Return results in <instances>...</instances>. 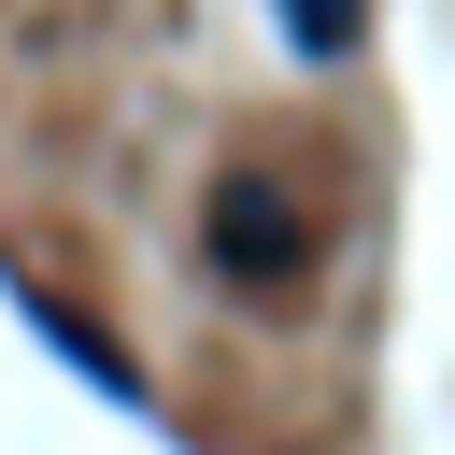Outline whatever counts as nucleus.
Wrapping results in <instances>:
<instances>
[{"label":"nucleus","mask_w":455,"mask_h":455,"mask_svg":"<svg viewBox=\"0 0 455 455\" xmlns=\"http://www.w3.org/2000/svg\"><path fill=\"white\" fill-rule=\"evenodd\" d=\"M213 256H228V270H242V284H284V270H299V256H313V242H299V213H284V199H270V185H256V171H242V185H228V199H213Z\"/></svg>","instance_id":"obj_1"},{"label":"nucleus","mask_w":455,"mask_h":455,"mask_svg":"<svg viewBox=\"0 0 455 455\" xmlns=\"http://www.w3.org/2000/svg\"><path fill=\"white\" fill-rule=\"evenodd\" d=\"M28 327H43V341H57L71 370H85V384H114V398H142V370H128V355H114V341H100V327H85L71 299H28Z\"/></svg>","instance_id":"obj_2"},{"label":"nucleus","mask_w":455,"mask_h":455,"mask_svg":"<svg viewBox=\"0 0 455 455\" xmlns=\"http://www.w3.org/2000/svg\"><path fill=\"white\" fill-rule=\"evenodd\" d=\"M270 14H284L299 57H355V28H370V0H270Z\"/></svg>","instance_id":"obj_3"}]
</instances>
